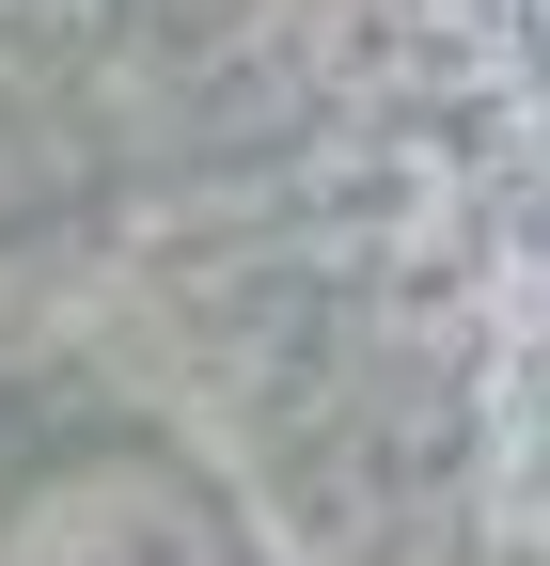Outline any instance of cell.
<instances>
[{"mask_svg": "<svg viewBox=\"0 0 550 566\" xmlns=\"http://www.w3.org/2000/svg\"><path fill=\"white\" fill-rule=\"evenodd\" d=\"M0 566H252V535L173 441H63L0 488Z\"/></svg>", "mask_w": 550, "mask_h": 566, "instance_id": "6da1fadb", "label": "cell"}]
</instances>
